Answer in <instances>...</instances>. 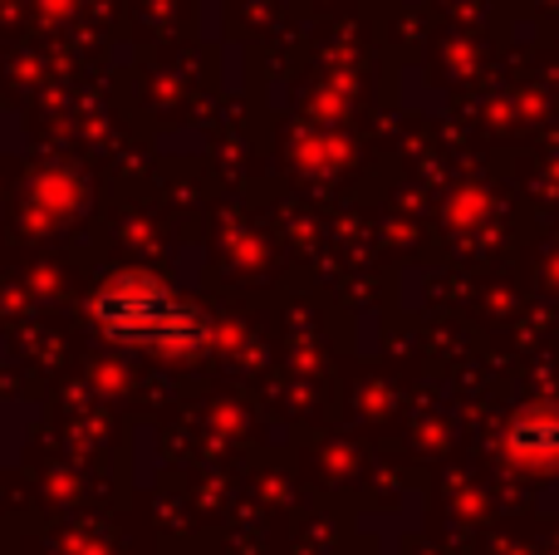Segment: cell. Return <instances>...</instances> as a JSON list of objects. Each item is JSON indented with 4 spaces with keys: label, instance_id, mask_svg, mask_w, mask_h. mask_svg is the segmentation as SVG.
<instances>
[{
    "label": "cell",
    "instance_id": "7a4b0ae2",
    "mask_svg": "<svg viewBox=\"0 0 559 555\" xmlns=\"http://www.w3.org/2000/svg\"><path fill=\"white\" fill-rule=\"evenodd\" d=\"M506 452H511V462H525V468H555L559 462V409L555 403L515 413V423L506 428Z\"/></svg>",
    "mask_w": 559,
    "mask_h": 555
},
{
    "label": "cell",
    "instance_id": "6da1fadb",
    "mask_svg": "<svg viewBox=\"0 0 559 555\" xmlns=\"http://www.w3.org/2000/svg\"><path fill=\"white\" fill-rule=\"evenodd\" d=\"M94 320L108 340L157 354H192L206 340V315L147 271L108 275L94 295Z\"/></svg>",
    "mask_w": 559,
    "mask_h": 555
}]
</instances>
